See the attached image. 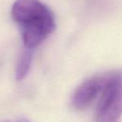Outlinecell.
Instances as JSON below:
<instances>
[{"instance_id":"6","label":"cell","mask_w":122,"mask_h":122,"mask_svg":"<svg viewBox=\"0 0 122 122\" xmlns=\"http://www.w3.org/2000/svg\"><path fill=\"white\" fill-rule=\"evenodd\" d=\"M0 122H10V121H0Z\"/></svg>"},{"instance_id":"2","label":"cell","mask_w":122,"mask_h":122,"mask_svg":"<svg viewBox=\"0 0 122 122\" xmlns=\"http://www.w3.org/2000/svg\"><path fill=\"white\" fill-rule=\"evenodd\" d=\"M122 115V71L106 75L96 112L97 122H116Z\"/></svg>"},{"instance_id":"3","label":"cell","mask_w":122,"mask_h":122,"mask_svg":"<svg viewBox=\"0 0 122 122\" xmlns=\"http://www.w3.org/2000/svg\"><path fill=\"white\" fill-rule=\"evenodd\" d=\"M106 80V76H94L83 81L72 94L71 104L75 109L82 110L88 108L101 94Z\"/></svg>"},{"instance_id":"1","label":"cell","mask_w":122,"mask_h":122,"mask_svg":"<svg viewBox=\"0 0 122 122\" xmlns=\"http://www.w3.org/2000/svg\"><path fill=\"white\" fill-rule=\"evenodd\" d=\"M12 17L20 27L24 47L33 50L54 31L52 11L40 0H16Z\"/></svg>"},{"instance_id":"4","label":"cell","mask_w":122,"mask_h":122,"mask_svg":"<svg viewBox=\"0 0 122 122\" xmlns=\"http://www.w3.org/2000/svg\"><path fill=\"white\" fill-rule=\"evenodd\" d=\"M32 60V49L24 47V49L20 53L19 56H18V59L17 61L16 70H15V75H16L17 80L21 81L27 77V74L30 71Z\"/></svg>"},{"instance_id":"5","label":"cell","mask_w":122,"mask_h":122,"mask_svg":"<svg viewBox=\"0 0 122 122\" xmlns=\"http://www.w3.org/2000/svg\"><path fill=\"white\" fill-rule=\"evenodd\" d=\"M18 122H30V121H28L27 120H26V119H23V120H20Z\"/></svg>"}]
</instances>
